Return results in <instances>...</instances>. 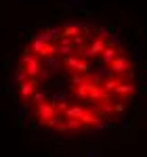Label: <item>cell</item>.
<instances>
[{
  "instance_id": "obj_1",
  "label": "cell",
  "mask_w": 147,
  "mask_h": 157,
  "mask_svg": "<svg viewBox=\"0 0 147 157\" xmlns=\"http://www.w3.org/2000/svg\"><path fill=\"white\" fill-rule=\"evenodd\" d=\"M65 65H67L70 69H74V71L84 73V75L93 69V67H90V63H88L86 59H80L78 55H67V57H65Z\"/></svg>"
},
{
  "instance_id": "obj_2",
  "label": "cell",
  "mask_w": 147,
  "mask_h": 157,
  "mask_svg": "<svg viewBox=\"0 0 147 157\" xmlns=\"http://www.w3.org/2000/svg\"><path fill=\"white\" fill-rule=\"evenodd\" d=\"M109 67H111V71H113V75H122V73H126V71L133 69V63H130V59H128L126 55L120 52V55L109 63Z\"/></svg>"
},
{
  "instance_id": "obj_3",
  "label": "cell",
  "mask_w": 147,
  "mask_h": 157,
  "mask_svg": "<svg viewBox=\"0 0 147 157\" xmlns=\"http://www.w3.org/2000/svg\"><path fill=\"white\" fill-rule=\"evenodd\" d=\"M135 90H137V84H126V82H118L116 84V88L111 90L113 92V97H116V101H124V98H133V94H135Z\"/></svg>"
},
{
  "instance_id": "obj_4",
  "label": "cell",
  "mask_w": 147,
  "mask_h": 157,
  "mask_svg": "<svg viewBox=\"0 0 147 157\" xmlns=\"http://www.w3.org/2000/svg\"><path fill=\"white\" fill-rule=\"evenodd\" d=\"M55 111H59L55 103H49V101H42V103H38L36 105V117H38V124H42L44 120H49L50 115L55 113Z\"/></svg>"
},
{
  "instance_id": "obj_5",
  "label": "cell",
  "mask_w": 147,
  "mask_h": 157,
  "mask_svg": "<svg viewBox=\"0 0 147 157\" xmlns=\"http://www.w3.org/2000/svg\"><path fill=\"white\" fill-rule=\"evenodd\" d=\"M101 101H113V98H111V92H107L101 84H95L88 90V101L86 103H101Z\"/></svg>"
},
{
  "instance_id": "obj_6",
  "label": "cell",
  "mask_w": 147,
  "mask_h": 157,
  "mask_svg": "<svg viewBox=\"0 0 147 157\" xmlns=\"http://www.w3.org/2000/svg\"><path fill=\"white\" fill-rule=\"evenodd\" d=\"M17 86H19L21 98H23V101H30V97L34 94V90L38 88V80L36 78H27L25 82H21V84H17Z\"/></svg>"
},
{
  "instance_id": "obj_7",
  "label": "cell",
  "mask_w": 147,
  "mask_h": 157,
  "mask_svg": "<svg viewBox=\"0 0 147 157\" xmlns=\"http://www.w3.org/2000/svg\"><path fill=\"white\" fill-rule=\"evenodd\" d=\"M118 55H120V48H118V46H109V44H107L105 48L101 50V55H99V61H101L103 65H109V63L116 59Z\"/></svg>"
},
{
  "instance_id": "obj_8",
  "label": "cell",
  "mask_w": 147,
  "mask_h": 157,
  "mask_svg": "<svg viewBox=\"0 0 147 157\" xmlns=\"http://www.w3.org/2000/svg\"><path fill=\"white\" fill-rule=\"evenodd\" d=\"M40 61L49 67L53 73H57V71H61V67H63V63L59 61V57L57 55H46V57H40Z\"/></svg>"
},
{
  "instance_id": "obj_9",
  "label": "cell",
  "mask_w": 147,
  "mask_h": 157,
  "mask_svg": "<svg viewBox=\"0 0 147 157\" xmlns=\"http://www.w3.org/2000/svg\"><path fill=\"white\" fill-rule=\"evenodd\" d=\"M86 107H80V105H74V107H67L65 109V115L63 117H72V120H80L82 113H84Z\"/></svg>"
},
{
  "instance_id": "obj_10",
  "label": "cell",
  "mask_w": 147,
  "mask_h": 157,
  "mask_svg": "<svg viewBox=\"0 0 147 157\" xmlns=\"http://www.w3.org/2000/svg\"><path fill=\"white\" fill-rule=\"evenodd\" d=\"M65 128H67V132H80V130H84V126L80 124V120H72V117H65Z\"/></svg>"
},
{
  "instance_id": "obj_11",
  "label": "cell",
  "mask_w": 147,
  "mask_h": 157,
  "mask_svg": "<svg viewBox=\"0 0 147 157\" xmlns=\"http://www.w3.org/2000/svg\"><path fill=\"white\" fill-rule=\"evenodd\" d=\"M78 34H80V25H76V23H70L61 29V36H67V38H74Z\"/></svg>"
},
{
  "instance_id": "obj_12",
  "label": "cell",
  "mask_w": 147,
  "mask_h": 157,
  "mask_svg": "<svg viewBox=\"0 0 147 157\" xmlns=\"http://www.w3.org/2000/svg\"><path fill=\"white\" fill-rule=\"evenodd\" d=\"M13 80H15V84H21V82H25V80H27V71H25L23 65H19V67L15 69V75H13Z\"/></svg>"
},
{
  "instance_id": "obj_13",
  "label": "cell",
  "mask_w": 147,
  "mask_h": 157,
  "mask_svg": "<svg viewBox=\"0 0 147 157\" xmlns=\"http://www.w3.org/2000/svg\"><path fill=\"white\" fill-rule=\"evenodd\" d=\"M105 44H109V46H118V48H120V44H122V36L116 34V32H111L109 38L105 40Z\"/></svg>"
},
{
  "instance_id": "obj_14",
  "label": "cell",
  "mask_w": 147,
  "mask_h": 157,
  "mask_svg": "<svg viewBox=\"0 0 147 157\" xmlns=\"http://www.w3.org/2000/svg\"><path fill=\"white\" fill-rule=\"evenodd\" d=\"M30 101H32V103H34V105H38V103H42V101H46V92H44V90H34V94H32V97H30Z\"/></svg>"
},
{
  "instance_id": "obj_15",
  "label": "cell",
  "mask_w": 147,
  "mask_h": 157,
  "mask_svg": "<svg viewBox=\"0 0 147 157\" xmlns=\"http://www.w3.org/2000/svg\"><path fill=\"white\" fill-rule=\"evenodd\" d=\"M84 80H86V75H84V73H78V71H74V73H72V78H70V82H72L74 86L82 84Z\"/></svg>"
},
{
  "instance_id": "obj_16",
  "label": "cell",
  "mask_w": 147,
  "mask_h": 157,
  "mask_svg": "<svg viewBox=\"0 0 147 157\" xmlns=\"http://www.w3.org/2000/svg\"><path fill=\"white\" fill-rule=\"evenodd\" d=\"M95 34H97V38H101V40H107L109 34H111V29H109V27H97Z\"/></svg>"
},
{
  "instance_id": "obj_17",
  "label": "cell",
  "mask_w": 147,
  "mask_h": 157,
  "mask_svg": "<svg viewBox=\"0 0 147 157\" xmlns=\"http://www.w3.org/2000/svg\"><path fill=\"white\" fill-rule=\"evenodd\" d=\"M99 75H101V78H103V80H105V78H111V75H113V71H111V67L109 65H103V67H101V69H99Z\"/></svg>"
},
{
  "instance_id": "obj_18",
  "label": "cell",
  "mask_w": 147,
  "mask_h": 157,
  "mask_svg": "<svg viewBox=\"0 0 147 157\" xmlns=\"http://www.w3.org/2000/svg\"><path fill=\"white\" fill-rule=\"evenodd\" d=\"M25 120H27V103L19 109V124H21V121H25Z\"/></svg>"
},
{
  "instance_id": "obj_19",
  "label": "cell",
  "mask_w": 147,
  "mask_h": 157,
  "mask_svg": "<svg viewBox=\"0 0 147 157\" xmlns=\"http://www.w3.org/2000/svg\"><path fill=\"white\" fill-rule=\"evenodd\" d=\"M38 78H42V80H49V78H50V69H44V67H40V73H38Z\"/></svg>"
},
{
  "instance_id": "obj_20",
  "label": "cell",
  "mask_w": 147,
  "mask_h": 157,
  "mask_svg": "<svg viewBox=\"0 0 147 157\" xmlns=\"http://www.w3.org/2000/svg\"><path fill=\"white\" fill-rule=\"evenodd\" d=\"M124 109H126V107H124L120 101H118V103H113V113H122Z\"/></svg>"
},
{
  "instance_id": "obj_21",
  "label": "cell",
  "mask_w": 147,
  "mask_h": 157,
  "mask_svg": "<svg viewBox=\"0 0 147 157\" xmlns=\"http://www.w3.org/2000/svg\"><path fill=\"white\" fill-rule=\"evenodd\" d=\"M88 157H103L99 149H88Z\"/></svg>"
},
{
  "instance_id": "obj_22",
  "label": "cell",
  "mask_w": 147,
  "mask_h": 157,
  "mask_svg": "<svg viewBox=\"0 0 147 157\" xmlns=\"http://www.w3.org/2000/svg\"><path fill=\"white\" fill-rule=\"evenodd\" d=\"M53 101H65V92H57V94H53Z\"/></svg>"
}]
</instances>
